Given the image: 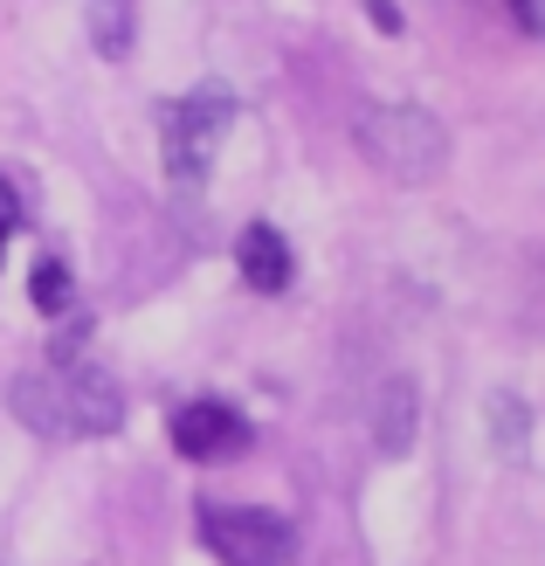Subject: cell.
<instances>
[{"mask_svg": "<svg viewBox=\"0 0 545 566\" xmlns=\"http://www.w3.org/2000/svg\"><path fill=\"white\" fill-rule=\"evenodd\" d=\"M14 415L35 436H111L125 421V394L104 366H63V374H21Z\"/></svg>", "mask_w": 545, "mask_h": 566, "instance_id": "1", "label": "cell"}, {"mask_svg": "<svg viewBox=\"0 0 545 566\" xmlns=\"http://www.w3.org/2000/svg\"><path fill=\"white\" fill-rule=\"evenodd\" d=\"M353 138H359L373 174H387L400 187H428L449 166V132H442L436 111H421V104H366Z\"/></svg>", "mask_w": 545, "mask_h": 566, "instance_id": "2", "label": "cell"}, {"mask_svg": "<svg viewBox=\"0 0 545 566\" xmlns=\"http://www.w3.org/2000/svg\"><path fill=\"white\" fill-rule=\"evenodd\" d=\"M200 546L221 566H291L297 532L270 504H200Z\"/></svg>", "mask_w": 545, "mask_h": 566, "instance_id": "3", "label": "cell"}, {"mask_svg": "<svg viewBox=\"0 0 545 566\" xmlns=\"http://www.w3.org/2000/svg\"><path fill=\"white\" fill-rule=\"evenodd\" d=\"M228 118H235V97H228L221 83H200L193 97H180L174 111H166V174H174L180 187L208 180V159L221 146Z\"/></svg>", "mask_w": 545, "mask_h": 566, "instance_id": "4", "label": "cell"}, {"mask_svg": "<svg viewBox=\"0 0 545 566\" xmlns=\"http://www.w3.org/2000/svg\"><path fill=\"white\" fill-rule=\"evenodd\" d=\"M174 449L187 463H221V457H235V449H249V421L228 401H187L174 415Z\"/></svg>", "mask_w": 545, "mask_h": 566, "instance_id": "5", "label": "cell"}, {"mask_svg": "<svg viewBox=\"0 0 545 566\" xmlns=\"http://www.w3.org/2000/svg\"><path fill=\"white\" fill-rule=\"evenodd\" d=\"M235 263L249 276V291L276 297L283 283H291V242H283L270 221H255V229H242V242H235Z\"/></svg>", "mask_w": 545, "mask_h": 566, "instance_id": "6", "label": "cell"}, {"mask_svg": "<svg viewBox=\"0 0 545 566\" xmlns=\"http://www.w3.org/2000/svg\"><path fill=\"white\" fill-rule=\"evenodd\" d=\"M373 442L387 457H408L415 449V380H387L380 401H373Z\"/></svg>", "mask_w": 545, "mask_h": 566, "instance_id": "7", "label": "cell"}, {"mask_svg": "<svg viewBox=\"0 0 545 566\" xmlns=\"http://www.w3.org/2000/svg\"><path fill=\"white\" fill-rule=\"evenodd\" d=\"M91 42L97 55H132V0H91Z\"/></svg>", "mask_w": 545, "mask_h": 566, "instance_id": "8", "label": "cell"}, {"mask_svg": "<svg viewBox=\"0 0 545 566\" xmlns=\"http://www.w3.org/2000/svg\"><path fill=\"white\" fill-rule=\"evenodd\" d=\"M28 297H35V311H49V318H55V311H70V270L55 263V256H42L35 276H28Z\"/></svg>", "mask_w": 545, "mask_h": 566, "instance_id": "9", "label": "cell"}, {"mask_svg": "<svg viewBox=\"0 0 545 566\" xmlns=\"http://www.w3.org/2000/svg\"><path fill=\"white\" fill-rule=\"evenodd\" d=\"M525 401H511V394H504V401H491V436L504 442V449H518V457H525Z\"/></svg>", "mask_w": 545, "mask_h": 566, "instance_id": "10", "label": "cell"}, {"mask_svg": "<svg viewBox=\"0 0 545 566\" xmlns=\"http://www.w3.org/2000/svg\"><path fill=\"white\" fill-rule=\"evenodd\" d=\"M366 21H373V28H387V35H394V28H400V8H394V0H366Z\"/></svg>", "mask_w": 545, "mask_h": 566, "instance_id": "11", "label": "cell"}, {"mask_svg": "<svg viewBox=\"0 0 545 566\" xmlns=\"http://www.w3.org/2000/svg\"><path fill=\"white\" fill-rule=\"evenodd\" d=\"M511 14H518L525 35H538V0H511Z\"/></svg>", "mask_w": 545, "mask_h": 566, "instance_id": "12", "label": "cell"}, {"mask_svg": "<svg viewBox=\"0 0 545 566\" xmlns=\"http://www.w3.org/2000/svg\"><path fill=\"white\" fill-rule=\"evenodd\" d=\"M8 235H14V221H8V214H0V256H8Z\"/></svg>", "mask_w": 545, "mask_h": 566, "instance_id": "13", "label": "cell"}]
</instances>
